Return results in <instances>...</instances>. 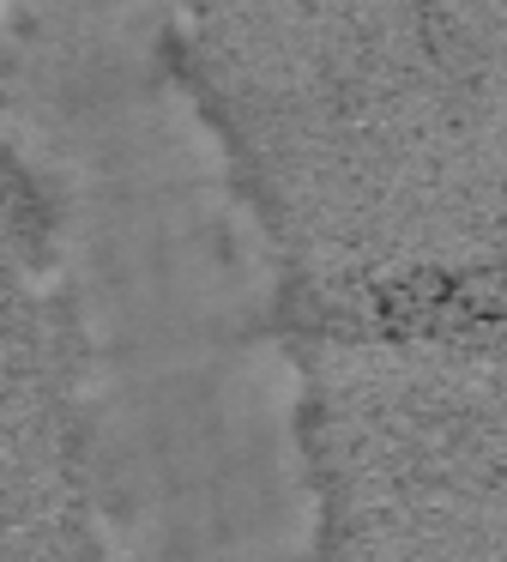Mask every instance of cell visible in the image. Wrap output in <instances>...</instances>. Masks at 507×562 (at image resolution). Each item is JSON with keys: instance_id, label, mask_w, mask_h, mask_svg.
<instances>
[{"instance_id": "6da1fadb", "label": "cell", "mask_w": 507, "mask_h": 562, "mask_svg": "<svg viewBox=\"0 0 507 562\" xmlns=\"http://www.w3.org/2000/svg\"><path fill=\"white\" fill-rule=\"evenodd\" d=\"M176 25L314 321L507 267V0H176Z\"/></svg>"}]
</instances>
